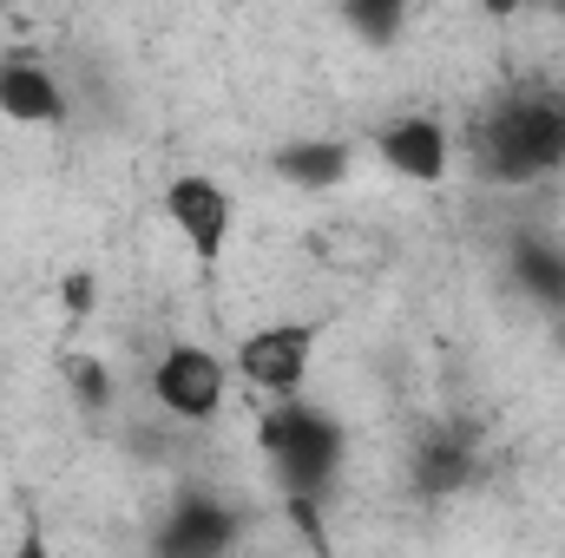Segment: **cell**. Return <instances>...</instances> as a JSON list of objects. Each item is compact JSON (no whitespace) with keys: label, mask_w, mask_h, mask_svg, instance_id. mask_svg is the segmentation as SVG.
<instances>
[{"label":"cell","mask_w":565,"mask_h":558,"mask_svg":"<svg viewBox=\"0 0 565 558\" xmlns=\"http://www.w3.org/2000/svg\"><path fill=\"white\" fill-rule=\"evenodd\" d=\"M480 171L493 184H540L565 171V93L559 86H526L507 93L480 119Z\"/></svg>","instance_id":"obj_1"},{"label":"cell","mask_w":565,"mask_h":558,"mask_svg":"<svg viewBox=\"0 0 565 558\" xmlns=\"http://www.w3.org/2000/svg\"><path fill=\"white\" fill-rule=\"evenodd\" d=\"M257 440H264V453H270V466H277L289 500H322L335 486L342 447H349L342 420L329 408H316V401H302V395H277L264 427H257Z\"/></svg>","instance_id":"obj_2"},{"label":"cell","mask_w":565,"mask_h":558,"mask_svg":"<svg viewBox=\"0 0 565 558\" xmlns=\"http://www.w3.org/2000/svg\"><path fill=\"white\" fill-rule=\"evenodd\" d=\"M316 342H322V322H264L237 342V375L257 388V395H302L309 382V362H316Z\"/></svg>","instance_id":"obj_3"},{"label":"cell","mask_w":565,"mask_h":558,"mask_svg":"<svg viewBox=\"0 0 565 558\" xmlns=\"http://www.w3.org/2000/svg\"><path fill=\"white\" fill-rule=\"evenodd\" d=\"M224 388H231L224 362H217L211 348H198V342H171V348L151 362V401L171 420H191V427H198V420H217Z\"/></svg>","instance_id":"obj_4"},{"label":"cell","mask_w":565,"mask_h":558,"mask_svg":"<svg viewBox=\"0 0 565 558\" xmlns=\"http://www.w3.org/2000/svg\"><path fill=\"white\" fill-rule=\"evenodd\" d=\"M164 217H171V230L191 244L198 264H217L224 244H231V224H237V197H231L211 171H178V178L164 184Z\"/></svg>","instance_id":"obj_5"},{"label":"cell","mask_w":565,"mask_h":558,"mask_svg":"<svg viewBox=\"0 0 565 558\" xmlns=\"http://www.w3.org/2000/svg\"><path fill=\"white\" fill-rule=\"evenodd\" d=\"M375 151H382V164H388L395 178H408V184H440V178L454 171V132H447L434 112H402V119H388V126L375 132Z\"/></svg>","instance_id":"obj_6"},{"label":"cell","mask_w":565,"mask_h":558,"mask_svg":"<svg viewBox=\"0 0 565 558\" xmlns=\"http://www.w3.org/2000/svg\"><path fill=\"white\" fill-rule=\"evenodd\" d=\"M231 539H237V513L224 500H211V493L171 500V513L158 526V552H171V558H217V552H231Z\"/></svg>","instance_id":"obj_7"},{"label":"cell","mask_w":565,"mask_h":558,"mask_svg":"<svg viewBox=\"0 0 565 558\" xmlns=\"http://www.w3.org/2000/svg\"><path fill=\"white\" fill-rule=\"evenodd\" d=\"M0 119L7 126H60L66 119V86L33 53H7L0 60Z\"/></svg>","instance_id":"obj_8"},{"label":"cell","mask_w":565,"mask_h":558,"mask_svg":"<svg viewBox=\"0 0 565 558\" xmlns=\"http://www.w3.org/2000/svg\"><path fill=\"white\" fill-rule=\"evenodd\" d=\"M473 473H480V453H473V440H467L460 427H434L422 447L408 453V480H415L422 500H447V493H460Z\"/></svg>","instance_id":"obj_9"},{"label":"cell","mask_w":565,"mask_h":558,"mask_svg":"<svg viewBox=\"0 0 565 558\" xmlns=\"http://www.w3.org/2000/svg\"><path fill=\"white\" fill-rule=\"evenodd\" d=\"M277 171L296 191H335L349 178V144L342 139H296L277 151Z\"/></svg>","instance_id":"obj_10"},{"label":"cell","mask_w":565,"mask_h":558,"mask_svg":"<svg viewBox=\"0 0 565 558\" xmlns=\"http://www.w3.org/2000/svg\"><path fill=\"white\" fill-rule=\"evenodd\" d=\"M513 277H520V289H526L533 302L565 309V250L553 237H520V244H513Z\"/></svg>","instance_id":"obj_11"},{"label":"cell","mask_w":565,"mask_h":558,"mask_svg":"<svg viewBox=\"0 0 565 558\" xmlns=\"http://www.w3.org/2000/svg\"><path fill=\"white\" fill-rule=\"evenodd\" d=\"M335 7H342V26L362 46H395L408 33V7L415 0H335Z\"/></svg>","instance_id":"obj_12"},{"label":"cell","mask_w":565,"mask_h":558,"mask_svg":"<svg viewBox=\"0 0 565 558\" xmlns=\"http://www.w3.org/2000/svg\"><path fill=\"white\" fill-rule=\"evenodd\" d=\"M66 382L79 388V408H106V401H113V375H106L93 355H73V362H66Z\"/></svg>","instance_id":"obj_13"},{"label":"cell","mask_w":565,"mask_h":558,"mask_svg":"<svg viewBox=\"0 0 565 558\" xmlns=\"http://www.w3.org/2000/svg\"><path fill=\"white\" fill-rule=\"evenodd\" d=\"M93 289H99V282H93V270H73V277L60 282V302H66V315H93V302H99Z\"/></svg>","instance_id":"obj_14"},{"label":"cell","mask_w":565,"mask_h":558,"mask_svg":"<svg viewBox=\"0 0 565 558\" xmlns=\"http://www.w3.org/2000/svg\"><path fill=\"white\" fill-rule=\"evenodd\" d=\"M520 7H526V0H480V13H493V20H513Z\"/></svg>","instance_id":"obj_15"},{"label":"cell","mask_w":565,"mask_h":558,"mask_svg":"<svg viewBox=\"0 0 565 558\" xmlns=\"http://www.w3.org/2000/svg\"><path fill=\"white\" fill-rule=\"evenodd\" d=\"M526 7H546V13H559L565 20V0H526Z\"/></svg>","instance_id":"obj_16"},{"label":"cell","mask_w":565,"mask_h":558,"mask_svg":"<svg viewBox=\"0 0 565 558\" xmlns=\"http://www.w3.org/2000/svg\"><path fill=\"white\" fill-rule=\"evenodd\" d=\"M415 7H422V0H415Z\"/></svg>","instance_id":"obj_17"}]
</instances>
